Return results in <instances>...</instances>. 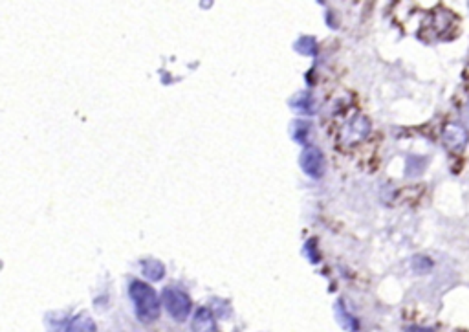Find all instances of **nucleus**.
Returning a JSON list of instances; mask_svg holds the SVG:
<instances>
[{
	"instance_id": "nucleus-13",
	"label": "nucleus",
	"mask_w": 469,
	"mask_h": 332,
	"mask_svg": "<svg viewBox=\"0 0 469 332\" xmlns=\"http://www.w3.org/2000/svg\"><path fill=\"white\" fill-rule=\"evenodd\" d=\"M411 332H434L433 329H423V327H412Z\"/></svg>"
},
{
	"instance_id": "nucleus-9",
	"label": "nucleus",
	"mask_w": 469,
	"mask_h": 332,
	"mask_svg": "<svg viewBox=\"0 0 469 332\" xmlns=\"http://www.w3.org/2000/svg\"><path fill=\"white\" fill-rule=\"evenodd\" d=\"M295 50L302 55H315L318 53V42L313 37H302L295 42Z\"/></svg>"
},
{
	"instance_id": "nucleus-1",
	"label": "nucleus",
	"mask_w": 469,
	"mask_h": 332,
	"mask_svg": "<svg viewBox=\"0 0 469 332\" xmlns=\"http://www.w3.org/2000/svg\"><path fill=\"white\" fill-rule=\"evenodd\" d=\"M129 295L134 305L136 316L141 323H152L160 317L162 303L158 299L156 290L151 285H147L145 281L132 279L129 285Z\"/></svg>"
},
{
	"instance_id": "nucleus-7",
	"label": "nucleus",
	"mask_w": 469,
	"mask_h": 332,
	"mask_svg": "<svg viewBox=\"0 0 469 332\" xmlns=\"http://www.w3.org/2000/svg\"><path fill=\"white\" fill-rule=\"evenodd\" d=\"M141 272H143L147 279L160 281L165 275V266L156 259H147V261L141 263Z\"/></svg>"
},
{
	"instance_id": "nucleus-10",
	"label": "nucleus",
	"mask_w": 469,
	"mask_h": 332,
	"mask_svg": "<svg viewBox=\"0 0 469 332\" xmlns=\"http://www.w3.org/2000/svg\"><path fill=\"white\" fill-rule=\"evenodd\" d=\"M427 167V158H416L411 156L407 160V176H418L423 173V169Z\"/></svg>"
},
{
	"instance_id": "nucleus-5",
	"label": "nucleus",
	"mask_w": 469,
	"mask_h": 332,
	"mask_svg": "<svg viewBox=\"0 0 469 332\" xmlns=\"http://www.w3.org/2000/svg\"><path fill=\"white\" fill-rule=\"evenodd\" d=\"M191 329L193 332H219V323L208 306H200L199 311L194 312Z\"/></svg>"
},
{
	"instance_id": "nucleus-11",
	"label": "nucleus",
	"mask_w": 469,
	"mask_h": 332,
	"mask_svg": "<svg viewBox=\"0 0 469 332\" xmlns=\"http://www.w3.org/2000/svg\"><path fill=\"white\" fill-rule=\"evenodd\" d=\"M433 266H434L433 259H429L427 255H416V257H412V268L416 270L418 274H425V272H429Z\"/></svg>"
},
{
	"instance_id": "nucleus-6",
	"label": "nucleus",
	"mask_w": 469,
	"mask_h": 332,
	"mask_svg": "<svg viewBox=\"0 0 469 332\" xmlns=\"http://www.w3.org/2000/svg\"><path fill=\"white\" fill-rule=\"evenodd\" d=\"M98 327H95L94 320L86 314H77V316H73L66 325V331L64 332H95Z\"/></svg>"
},
{
	"instance_id": "nucleus-8",
	"label": "nucleus",
	"mask_w": 469,
	"mask_h": 332,
	"mask_svg": "<svg viewBox=\"0 0 469 332\" xmlns=\"http://www.w3.org/2000/svg\"><path fill=\"white\" fill-rule=\"evenodd\" d=\"M335 314H338L339 323H341V325H343V327L347 329V331H350V332L358 331V322H356V317L350 316V314H349V312H347V308H344L341 301H339L338 305H335Z\"/></svg>"
},
{
	"instance_id": "nucleus-4",
	"label": "nucleus",
	"mask_w": 469,
	"mask_h": 332,
	"mask_svg": "<svg viewBox=\"0 0 469 332\" xmlns=\"http://www.w3.org/2000/svg\"><path fill=\"white\" fill-rule=\"evenodd\" d=\"M442 138L445 147H449L454 153H460V151H464L466 145L469 143V131L460 123H449L443 129Z\"/></svg>"
},
{
	"instance_id": "nucleus-12",
	"label": "nucleus",
	"mask_w": 469,
	"mask_h": 332,
	"mask_svg": "<svg viewBox=\"0 0 469 332\" xmlns=\"http://www.w3.org/2000/svg\"><path fill=\"white\" fill-rule=\"evenodd\" d=\"M462 114H464V120L469 123V103L462 107Z\"/></svg>"
},
{
	"instance_id": "nucleus-2",
	"label": "nucleus",
	"mask_w": 469,
	"mask_h": 332,
	"mask_svg": "<svg viewBox=\"0 0 469 332\" xmlns=\"http://www.w3.org/2000/svg\"><path fill=\"white\" fill-rule=\"evenodd\" d=\"M162 303L165 306L169 316L178 323H183L191 314V306H193V301L187 294L180 288H165L162 294Z\"/></svg>"
},
{
	"instance_id": "nucleus-3",
	"label": "nucleus",
	"mask_w": 469,
	"mask_h": 332,
	"mask_svg": "<svg viewBox=\"0 0 469 332\" xmlns=\"http://www.w3.org/2000/svg\"><path fill=\"white\" fill-rule=\"evenodd\" d=\"M301 167L310 178H321L324 171V156L321 149L308 145L301 154Z\"/></svg>"
}]
</instances>
